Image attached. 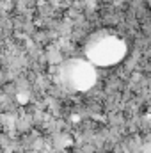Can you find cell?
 <instances>
[{
	"mask_svg": "<svg viewBox=\"0 0 151 153\" xmlns=\"http://www.w3.org/2000/svg\"><path fill=\"white\" fill-rule=\"evenodd\" d=\"M128 53V43L114 29H100L93 32L82 50V57L94 68H112Z\"/></svg>",
	"mask_w": 151,
	"mask_h": 153,
	"instance_id": "6da1fadb",
	"label": "cell"
},
{
	"mask_svg": "<svg viewBox=\"0 0 151 153\" xmlns=\"http://www.w3.org/2000/svg\"><path fill=\"white\" fill-rule=\"evenodd\" d=\"M94 78H96V68L89 64L82 55L68 61L61 68V80L70 89L85 91L94 84Z\"/></svg>",
	"mask_w": 151,
	"mask_h": 153,
	"instance_id": "7a4b0ae2",
	"label": "cell"
},
{
	"mask_svg": "<svg viewBox=\"0 0 151 153\" xmlns=\"http://www.w3.org/2000/svg\"><path fill=\"white\" fill-rule=\"evenodd\" d=\"M146 4H148V9L151 11V0H146Z\"/></svg>",
	"mask_w": 151,
	"mask_h": 153,
	"instance_id": "3957f363",
	"label": "cell"
}]
</instances>
